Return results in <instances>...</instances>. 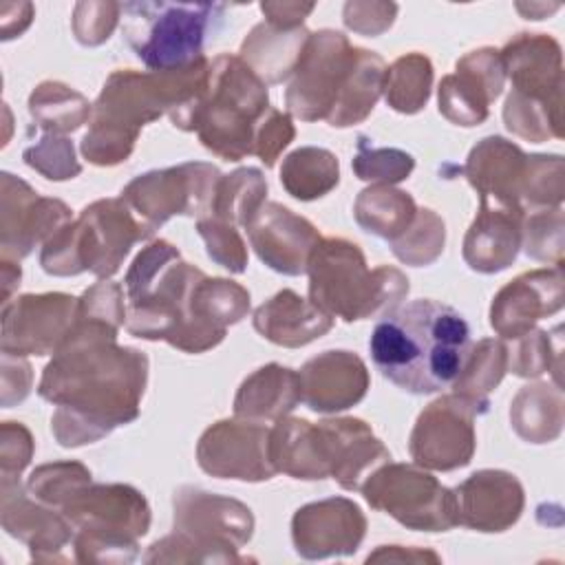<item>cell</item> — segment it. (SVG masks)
Listing matches in <instances>:
<instances>
[{
  "instance_id": "36",
  "label": "cell",
  "mask_w": 565,
  "mask_h": 565,
  "mask_svg": "<svg viewBox=\"0 0 565 565\" xmlns=\"http://www.w3.org/2000/svg\"><path fill=\"white\" fill-rule=\"evenodd\" d=\"M29 110L35 124L51 135L73 132L90 117L88 102L62 82H42L29 99Z\"/></svg>"
},
{
  "instance_id": "28",
  "label": "cell",
  "mask_w": 565,
  "mask_h": 565,
  "mask_svg": "<svg viewBox=\"0 0 565 565\" xmlns=\"http://www.w3.org/2000/svg\"><path fill=\"white\" fill-rule=\"evenodd\" d=\"M305 26L285 29L271 22L256 24L241 44V60L267 84H280L294 75L309 40Z\"/></svg>"
},
{
  "instance_id": "7",
  "label": "cell",
  "mask_w": 565,
  "mask_h": 565,
  "mask_svg": "<svg viewBox=\"0 0 565 565\" xmlns=\"http://www.w3.org/2000/svg\"><path fill=\"white\" fill-rule=\"evenodd\" d=\"M225 9L221 2H124V40L150 71H181L205 57Z\"/></svg>"
},
{
  "instance_id": "3",
  "label": "cell",
  "mask_w": 565,
  "mask_h": 565,
  "mask_svg": "<svg viewBox=\"0 0 565 565\" xmlns=\"http://www.w3.org/2000/svg\"><path fill=\"white\" fill-rule=\"evenodd\" d=\"M369 351L388 382L406 393L428 395L459 377L470 353V327L450 305L413 300L377 320Z\"/></svg>"
},
{
  "instance_id": "31",
  "label": "cell",
  "mask_w": 565,
  "mask_h": 565,
  "mask_svg": "<svg viewBox=\"0 0 565 565\" xmlns=\"http://www.w3.org/2000/svg\"><path fill=\"white\" fill-rule=\"evenodd\" d=\"M384 60L377 53L360 49L355 66L327 121L335 128H347L364 121L384 90Z\"/></svg>"
},
{
  "instance_id": "48",
  "label": "cell",
  "mask_w": 565,
  "mask_h": 565,
  "mask_svg": "<svg viewBox=\"0 0 565 565\" xmlns=\"http://www.w3.org/2000/svg\"><path fill=\"white\" fill-rule=\"evenodd\" d=\"M397 13L393 2H347L344 4V24L351 31L364 35H380L386 31Z\"/></svg>"
},
{
  "instance_id": "10",
  "label": "cell",
  "mask_w": 565,
  "mask_h": 565,
  "mask_svg": "<svg viewBox=\"0 0 565 565\" xmlns=\"http://www.w3.org/2000/svg\"><path fill=\"white\" fill-rule=\"evenodd\" d=\"M64 519L77 527V550H135V539L150 525L146 499L130 486H82L64 505Z\"/></svg>"
},
{
  "instance_id": "42",
  "label": "cell",
  "mask_w": 565,
  "mask_h": 565,
  "mask_svg": "<svg viewBox=\"0 0 565 565\" xmlns=\"http://www.w3.org/2000/svg\"><path fill=\"white\" fill-rule=\"evenodd\" d=\"M521 245L525 247L527 256L536 260H554V265H561V256H563L561 207L539 210L530 218H523Z\"/></svg>"
},
{
  "instance_id": "41",
  "label": "cell",
  "mask_w": 565,
  "mask_h": 565,
  "mask_svg": "<svg viewBox=\"0 0 565 565\" xmlns=\"http://www.w3.org/2000/svg\"><path fill=\"white\" fill-rule=\"evenodd\" d=\"M86 483H90V472L75 461L40 466L29 477L31 494L49 505H64Z\"/></svg>"
},
{
  "instance_id": "14",
  "label": "cell",
  "mask_w": 565,
  "mask_h": 565,
  "mask_svg": "<svg viewBox=\"0 0 565 565\" xmlns=\"http://www.w3.org/2000/svg\"><path fill=\"white\" fill-rule=\"evenodd\" d=\"M77 316V298L68 294H29L2 309V353H55Z\"/></svg>"
},
{
  "instance_id": "30",
  "label": "cell",
  "mask_w": 565,
  "mask_h": 565,
  "mask_svg": "<svg viewBox=\"0 0 565 565\" xmlns=\"http://www.w3.org/2000/svg\"><path fill=\"white\" fill-rule=\"evenodd\" d=\"M2 523L9 534L33 547H60L71 539V523H64L51 510L33 505L13 475H2Z\"/></svg>"
},
{
  "instance_id": "12",
  "label": "cell",
  "mask_w": 565,
  "mask_h": 565,
  "mask_svg": "<svg viewBox=\"0 0 565 565\" xmlns=\"http://www.w3.org/2000/svg\"><path fill=\"white\" fill-rule=\"evenodd\" d=\"M358 51L340 31L311 33L285 95L289 113L305 121L327 119L355 66Z\"/></svg>"
},
{
  "instance_id": "32",
  "label": "cell",
  "mask_w": 565,
  "mask_h": 565,
  "mask_svg": "<svg viewBox=\"0 0 565 565\" xmlns=\"http://www.w3.org/2000/svg\"><path fill=\"white\" fill-rule=\"evenodd\" d=\"M510 419L519 437L545 444L558 437L563 426V393L558 386L532 384L519 391L512 402Z\"/></svg>"
},
{
  "instance_id": "18",
  "label": "cell",
  "mask_w": 565,
  "mask_h": 565,
  "mask_svg": "<svg viewBox=\"0 0 565 565\" xmlns=\"http://www.w3.org/2000/svg\"><path fill=\"white\" fill-rule=\"evenodd\" d=\"M463 172L483 203L525 214L532 154L503 137H486L470 150Z\"/></svg>"
},
{
  "instance_id": "47",
  "label": "cell",
  "mask_w": 565,
  "mask_h": 565,
  "mask_svg": "<svg viewBox=\"0 0 565 565\" xmlns=\"http://www.w3.org/2000/svg\"><path fill=\"white\" fill-rule=\"evenodd\" d=\"M294 139V126L287 115H282L276 108H267L254 143V154L260 157V161L271 168L282 152V148Z\"/></svg>"
},
{
  "instance_id": "8",
  "label": "cell",
  "mask_w": 565,
  "mask_h": 565,
  "mask_svg": "<svg viewBox=\"0 0 565 565\" xmlns=\"http://www.w3.org/2000/svg\"><path fill=\"white\" fill-rule=\"evenodd\" d=\"M150 234L124 199H104L88 205L75 223L60 227L44 243L40 263L53 276L93 271L108 278L119 269L128 249Z\"/></svg>"
},
{
  "instance_id": "49",
  "label": "cell",
  "mask_w": 565,
  "mask_h": 565,
  "mask_svg": "<svg viewBox=\"0 0 565 565\" xmlns=\"http://www.w3.org/2000/svg\"><path fill=\"white\" fill-rule=\"evenodd\" d=\"M33 452V441L22 424H2V475H13L29 463Z\"/></svg>"
},
{
  "instance_id": "1",
  "label": "cell",
  "mask_w": 565,
  "mask_h": 565,
  "mask_svg": "<svg viewBox=\"0 0 565 565\" xmlns=\"http://www.w3.org/2000/svg\"><path fill=\"white\" fill-rule=\"evenodd\" d=\"M117 327L75 316L73 329L46 364L40 397L55 404L51 428L66 448L93 444L139 415L148 360L117 347Z\"/></svg>"
},
{
  "instance_id": "17",
  "label": "cell",
  "mask_w": 565,
  "mask_h": 565,
  "mask_svg": "<svg viewBox=\"0 0 565 565\" xmlns=\"http://www.w3.org/2000/svg\"><path fill=\"white\" fill-rule=\"evenodd\" d=\"M199 466L221 479L263 481L276 475L269 459V430L256 422H218L196 446Z\"/></svg>"
},
{
  "instance_id": "6",
  "label": "cell",
  "mask_w": 565,
  "mask_h": 565,
  "mask_svg": "<svg viewBox=\"0 0 565 565\" xmlns=\"http://www.w3.org/2000/svg\"><path fill=\"white\" fill-rule=\"evenodd\" d=\"M501 53L512 93L503 106L508 130L530 141L563 137L561 46L543 33H519Z\"/></svg>"
},
{
  "instance_id": "29",
  "label": "cell",
  "mask_w": 565,
  "mask_h": 565,
  "mask_svg": "<svg viewBox=\"0 0 565 565\" xmlns=\"http://www.w3.org/2000/svg\"><path fill=\"white\" fill-rule=\"evenodd\" d=\"M298 402H302L298 373L280 364H267L241 384L234 413L249 422L280 419L291 413Z\"/></svg>"
},
{
  "instance_id": "4",
  "label": "cell",
  "mask_w": 565,
  "mask_h": 565,
  "mask_svg": "<svg viewBox=\"0 0 565 565\" xmlns=\"http://www.w3.org/2000/svg\"><path fill=\"white\" fill-rule=\"evenodd\" d=\"M309 300L347 322L388 313L408 294V278L395 267L369 269L362 249L344 238L320 241L307 263Z\"/></svg>"
},
{
  "instance_id": "24",
  "label": "cell",
  "mask_w": 565,
  "mask_h": 565,
  "mask_svg": "<svg viewBox=\"0 0 565 565\" xmlns=\"http://www.w3.org/2000/svg\"><path fill=\"white\" fill-rule=\"evenodd\" d=\"M302 402L316 413H338L358 404L369 388L364 362L349 351H324L298 373Z\"/></svg>"
},
{
  "instance_id": "21",
  "label": "cell",
  "mask_w": 565,
  "mask_h": 565,
  "mask_svg": "<svg viewBox=\"0 0 565 565\" xmlns=\"http://www.w3.org/2000/svg\"><path fill=\"white\" fill-rule=\"evenodd\" d=\"M561 307L563 267L554 265L552 269H534L521 274L494 296L490 324L499 335L516 340L532 331L536 320L556 313Z\"/></svg>"
},
{
  "instance_id": "15",
  "label": "cell",
  "mask_w": 565,
  "mask_h": 565,
  "mask_svg": "<svg viewBox=\"0 0 565 565\" xmlns=\"http://www.w3.org/2000/svg\"><path fill=\"white\" fill-rule=\"evenodd\" d=\"M254 519L247 505L199 488L174 492V541L185 547H238L249 541Z\"/></svg>"
},
{
  "instance_id": "44",
  "label": "cell",
  "mask_w": 565,
  "mask_h": 565,
  "mask_svg": "<svg viewBox=\"0 0 565 565\" xmlns=\"http://www.w3.org/2000/svg\"><path fill=\"white\" fill-rule=\"evenodd\" d=\"M24 161L53 181L73 179L82 170L75 161L73 143L66 137H57L51 132L38 146L24 150Z\"/></svg>"
},
{
  "instance_id": "35",
  "label": "cell",
  "mask_w": 565,
  "mask_h": 565,
  "mask_svg": "<svg viewBox=\"0 0 565 565\" xmlns=\"http://www.w3.org/2000/svg\"><path fill=\"white\" fill-rule=\"evenodd\" d=\"M267 181L256 168H238L232 174L221 177L210 216L227 221L232 225H247L256 210L265 203Z\"/></svg>"
},
{
  "instance_id": "27",
  "label": "cell",
  "mask_w": 565,
  "mask_h": 565,
  "mask_svg": "<svg viewBox=\"0 0 565 565\" xmlns=\"http://www.w3.org/2000/svg\"><path fill=\"white\" fill-rule=\"evenodd\" d=\"M333 327V316L291 289L278 291L254 311V329L274 344L305 347Z\"/></svg>"
},
{
  "instance_id": "37",
  "label": "cell",
  "mask_w": 565,
  "mask_h": 565,
  "mask_svg": "<svg viewBox=\"0 0 565 565\" xmlns=\"http://www.w3.org/2000/svg\"><path fill=\"white\" fill-rule=\"evenodd\" d=\"M433 86V64L422 53L397 57L384 77V95L391 108L413 115L424 108Z\"/></svg>"
},
{
  "instance_id": "43",
  "label": "cell",
  "mask_w": 565,
  "mask_h": 565,
  "mask_svg": "<svg viewBox=\"0 0 565 565\" xmlns=\"http://www.w3.org/2000/svg\"><path fill=\"white\" fill-rule=\"evenodd\" d=\"M196 230L207 245V256L214 263H218L221 267H225L234 274L245 271L247 249H245L243 238L236 232V225L214 218V216H205V218H199Z\"/></svg>"
},
{
  "instance_id": "39",
  "label": "cell",
  "mask_w": 565,
  "mask_h": 565,
  "mask_svg": "<svg viewBox=\"0 0 565 565\" xmlns=\"http://www.w3.org/2000/svg\"><path fill=\"white\" fill-rule=\"evenodd\" d=\"M444 236V221L433 210H417L408 230L391 241V249L402 263L422 267L441 254Z\"/></svg>"
},
{
  "instance_id": "46",
  "label": "cell",
  "mask_w": 565,
  "mask_h": 565,
  "mask_svg": "<svg viewBox=\"0 0 565 565\" xmlns=\"http://www.w3.org/2000/svg\"><path fill=\"white\" fill-rule=\"evenodd\" d=\"M119 2H77L73 11V33L79 44L97 46L106 42L119 20Z\"/></svg>"
},
{
  "instance_id": "50",
  "label": "cell",
  "mask_w": 565,
  "mask_h": 565,
  "mask_svg": "<svg viewBox=\"0 0 565 565\" xmlns=\"http://www.w3.org/2000/svg\"><path fill=\"white\" fill-rule=\"evenodd\" d=\"M316 9V4H302V2H263L260 11L265 13L267 22L285 26V29H296L302 26L305 18Z\"/></svg>"
},
{
  "instance_id": "23",
  "label": "cell",
  "mask_w": 565,
  "mask_h": 565,
  "mask_svg": "<svg viewBox=\"0 0 565 565\" xmlns=\"http://www.w3.org/2000/svg\"><path fill=\"white\" fill-rule=\"evenodd\" d=\"M2 199L15 205V212L2 210V258H24L71 218V210L62 201L38 196L9 172L2 174Z\"/></svg>"
},
{
  "instance_id": "13",
  "label": "cell",
  "mask_w": 565,
  "mask_h": 565,
  "mask_svg": "<svg viewBox=\"0 0 565 565\" xmlns=\"http://www.w3.org/2000/svg\"><path fill=\"white\" fill-rule=\"evenodd\" d=\"M486 411L488 404L459 393L439 397L424 408L408 446L417 466L433 470L466 466L475 452V417Z\"/></svg>"
},
{
  "instance_id": "33",
  "label": "cell",
  "mask_w": 565,
  "mask_h": 565,
  "mask_svg": "<svg viewBox=\"0 0 565 565\" xmlns=\"http://www.w3.org/2000/svg\"><path fill=\"white\" fill-rule=\"evenodd\" d=\"M417 214L408 192L377 183L360 192L355 201V221L369 232L388 243L408 230Z\"/></svg>"
},
{
  "instance_id": "26",
  "label": "cell",
  "mask_w": 565,
  "mask_h": 565,
  "mask_svg": "<svg viewBox=\"0 0 565 565\" xmlns=\"http://www.w3.org/2000/svg\"><path fill=\"white\" fill-rule=\"evenodd\" d=\"M523 218L525 214L516 210L481 201V210L463 241L466 263L481 274L505 269L519 254Z\"/></svg>"
},
{
  "instance_id": "38",
  "label": "cell",
  "mask_w": 565,
  "mask_h": 565,
  "mask_svg": "<svg viewBox=\"0 0 565 565\" xmlns=\"http://www.w3.org/2000/svg\"><path fill=\"white\" fill-rule=\"evenodd\" d=\"M508 371V349L499 340H481L470 347L468 360L455 380V393L488 404V393L501 382Z\"/></svg>"
},
{
  "instance_id": "20",
  "label": "cell",
  "mask_w": 565,
  "mask_h": 565,
  "mask_svg": "<svg viewBox=\"0 0 565 565\" xmlns=\"http://www.w3.org/2000/svg\"><path fill=\"white\" fill-rule=\"evenodd\" d=\"M245 227L258 258L287 276L307 271L309 256L322 241L307 218L280 203H263Z\"/></svg>"
},
{
  "instance_id": "45",
  "label": "cell",
  "mask_w": 565,
  "mask_h": 565,
  "mask_svg": "<svg viewBox=\"0 0 565 565\" xmlns=\"http://www.w3.org/2000/svg\"><path fill=\"white\" fill-rule=\"evenodd\" d=\"M552 360H561V344L552 347L550 333L532 329L525 335L516 338V349L508 351V366L512 373L523 377H536L552 369ZM561 364V362H558Z\"/></svg>"
},
{
  "instance_id": "40",
  "label": "cell",
  "mask_w": 565,
  "mask_h": 565,
  "mask_svg": "<svg viewBox=\"0 0 565 565\" xmlns=\"http://www.w3.org/2000/svg\"><path fill=\"white\" fill-rule=\"evenodd\" d=\"M413 168L415 161L408 152L397 148H371L364 135L358 137V154L353 159V170L358 179L391 185L404 181Z\"/></svg>"
},
{
  "instance_id": "9",
  "label": "cell",
  "mask_w": 565,
  "mask_h": 565,
  "mask_svg": "<svg viewBox=\"0 0 565 565\" xmlns=\"http://www.w3.org/2000/svg\"><path fill=\"white\" fill-rule=\"evenodd\" d=\"M364 499L411 530L444 532L457 525L455 492L413 463H382L360 488Z\"/></svg>"
},
{
  "instance_id": "19",
  "label": "cell",
  "mask_w": 565,
  "mask_h": 565,
  "mask_svg": "<svg viewBox=\"0 0 565 565\" xmlns=\"http://www.w3.org/2000/svg\"><path fill=\"white\" fill-rule=\"evenodd\" d=\"M503 79L499 51H470L457 62V73L441 79L439 113L457 126H479L488 117V106L501 95Z\"/></svg>"
},
{
  "instance_id": "5",
  "label": "cell",
  "mask_w": 565,
  "mask_h": 565,
  "mask_svg": "<svg viewBox=\"0 0 565 565\" xmlns=\"http://www.w3.org/2000/svg\"><path fill=\"white\" fill-rule=\"evenodd\" d=\"M267 84L236 55L210 62L207 88L194 110L192 128L201 143L227 161L254 154L256 132L267 113Z\"/></svg>"
},
{
  "instance_id": "2",
  "label": "cell",
  "mask_w": 565,
  "mask_h": 565,
  "mask_svg": "<svg viewBox=\"0 0 565 565\" xmlns=\"http://www.w3.org/2000/svg\"><path fill=\"white\" fill-rule=\"evenodd\" d=\"M126 329L143 340H166L201 353L225 338L210 278L181 260L168 241H152L126 274Z\"/></svg>"
},
{
  "instance_id": "34",
  "label": "cell",
  "mask_w": 565,
  "mask_h": 565,
  "mask_svg": "<svg viewBox=\"0 0 565 565\" xmlns=\"http://www.w3.org/2000/svg\"><path fill=\"white\" fill-rule=\"evenodd\" d=\"M338 181H340L338 159L333 152L324 148L305 146L289 152L282 159L280 183L291 196L300 201L324 196L329 190L338 185Z\"/></svg>"
},
{
  "instance_id": "25",
  "label": "cell",
  "mask_w": 565,
  "mask_h": 565,
  "mask_svg": "<svg viewBox=\"0 0 565 565\" xmlns=\"http://www.w3.org/2000/svg\"><path fill=\"white\" fill-rule=\"evenodd\" d=\"M455 501L457 523L481 532H503L523 510V488L510 472L479 470L455 490Z\"/></svg>"
},
{
  "instance_id": "16",
  "label": "cell",
  "mask_w": 565,
  "mask_h": 565,
  "mask_svg": "<svg viewBox=\"0 0 565 565\" xmlns=\"http://www.w3.org/2000/svg\"><path fill=\"white\" fill-rule=\"evenodd\" d=\"M313 444L324 479L333 477L344 490H360L391 459V452L373 430L355 417L313 424Z\"/></svg>"
},
{
  "instance_id": "22",
  "label": "cell",
  "mask_w": 565,
  "mask_h": 565,
  "mask_svg": "<svg viewBox=\"0 0 565 565\" xmlns=\"http://www.w3.org/2000/svg\"><path fill=\"white\" fill-rule=\"evenodd\" d=\"M366 530L364 514L349 499H324L309 503L294 514L291 536L296 552L305 558L351 554Z\"/></svg>"
},
{
  "instance_id": "11",
  "label": "cell",
  "mask_w": 565,
  "mask_h": 565,
  "mask_svg": "<svg viewBox=\"0 0 565 565\" xmlns=\"http://www.w3.org/2000/svg\"><path fill=\"white\" fill-rule=\"evenodd\" d=\"M221 177L223 174L210 163H183L168 170H152L132 179L124 188L121 199L135 216L154 232L174 214L210 216Z\"/></svg>"
}]
</instances>
